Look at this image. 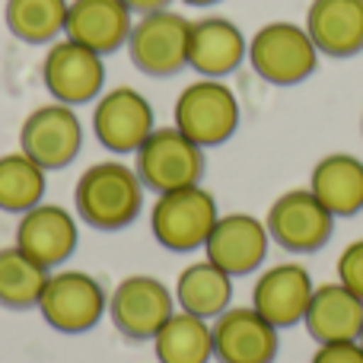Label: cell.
I'll return each mask as SVG.
<instances>
[{
  "mask_svg": "<svg viewBox=\"0 0 363 363\" xmlns=\"http://www.w3.org/2000/svg\"><path fill=\"white\" fill-rule=\"evenodd\" d=\"M144 207V182L125 163H96L77 182V213L96 230H121Z\"/></svg>",
  "mask_w": 363,
  "mask_h": 363,
  "instance_id": "obj_1",
  "label": "cell"
},
{
  "mask_svg": "<svg viewBox=\"0 0 363 363\" xmlns=\"http://www.w3.org/2000/svg\"><path fill=\"white\" fill-rule=\"evenodd\" d=\"M319 57L322 55L309 38L306 26L274 19V23H264L249 38V57L245 61L271 86H296V83L309 80L315 74Z\"/></svg>",
  "mask_w": 363,
  "mask_h": 363,
  "instance_id": "obj_2",
  "label": "cell"
},
{
  "mask_svg": "<svg viewBox=\"0 0 363 363\" xmlns=\"http://www.w3.org/2000/svg\"><path fill=\"white\" fill-rule=\"evenodd\" d=\"M176 128L198 147H220L236 134L239 128V99L223 80H201L188 83L176 99Z\"/></svg>",
  "mask_w": 363,
  "mask_h": 363,
  "instance_id": "obj_3",
  "label": "cell"
},
{
  "mask_svg": "<svg viewBox=\"0 0 363 363\" xmlns=\"http://www.w3.org/2000/svg\"><path fill=\"white\" fill-rule=\"evenodd\" d=\"M220 220L217 198L201 185L163 191L150 211V226L160 245L169 252H194L207 242L213 223Z\"/></svg>",
  "mask_w": 363,
  "mask_h": 363,
  "instance_id": "obj_4",
  "label": "cell"
},
{
  "mask_svg": "<svg viewBox=\"0 0 363 363\" xmlns=\"http://www.w3.org/2000/svg\"><path fill=\"white\" fill-rule=\"evenodd\" d=\"M264 226L271 242L287 249L290 255H313L335 236V217L309 188H290L277 194L268 207Z\"/></svg>",
  "mask_w": 363,
  "mask_h": 363,
  "instance_id": "obj_5",
  "label": "cell"
},
{
  "mask_svg": "<svg viewBox=\"0 0 363 363\" xmlns=\"http://www.w3.org/2000/svg\"><path fill=\"white\" fill-rule=\"evenodd\" d=\"M138 176L153 191L201 185L204 176V147L172 128H153V134L138 147Z\"/></svg>",
  "mask_w": 363,
  "mask_h": 363,
  "instance_id": "obj_6",
  "label": "cell"
},
{
  "mask_svg": "<svg viewBox=\"0 0 363 363\" xmlns=\"http://www.w3.org/2000/svg\"><path fill=\"white\" fill-rule=\"evenodd\" d=\"M188 35H191V23L182 13H147L131 29L128 55L140 74L176 77L182 67H188Z\"/></svg>",
  "mask_w": 363,
  "mask_h": 363,
  "instance_id": "obj_7",
  "label": "cell"
},
{
  "mask_svg": "<svg viewBox=\"0 0 363 363\" xmlns=\"http://www.w3.org/2000/svg\"><path fill=\"white\" fill-rule=\"evenodd\" d=\"M38 313L51 328L64 335L89 332L106 313V294L86 271H61L48 277L38 300Z\"/></svg>",
  "mask_w": 363,
  "mask_h": 363,
  "instance_id": "obj_8",
  "label": "cell"
},
{
  "mask_svg": "<svg viewBox=\"0 0 363 363\" xmlns=\"http://www.w3.org/2000/svg\"><path fill=\"white\" fill-rule=\"evenodd\" d=\"M176 313V296L163 281L150 274H134L115 287L108 300V315L115 328L131 341H150Z\"/></svg>",
  "mask_w": 363,
  "mask_h": 363,
  "instance_id": "obj_9",
  "label": "cell"
},
{
  "mask_svg": "<svg viewBox=\"0 0 363 363\" xmlns=\"http://www.w3.org/2000/svg\"><path fill=\"white\" fill-rule=\"evenodd\" d=\"M213 357L220 363H274L281 338L255 306H230L211 325Z\"/></svg>",
  "mask_w": 363,
  "mask_h": 363,
  "instance_id": "obj_10",
  "label": "cell"
},
{
  "mask_svg": "<svg viewBox=\"0 0 363 363\" xmlns=\"http://www.w3.org/2000/svg\"><path fill=\"white\" fill-rule=\"evenodd\" d=\"M42 80L48 93L64 106H83L99 96L106 83V64L102 55L80 42H55L48 48V57L42 64Z\"/></svg>",
  "mask_w": 363,
  "mask_h": 363,
  "instance_id": "obj_11",
  "label": "cell"
},
{
  "mask_svg": "<svg viewBox=\"0 0 363 363\" xmlns=\"http://www.w3.org/2000/svg\"><path fill=\"white\" fill-rule=\"evenodd\" d=\"M268 245L271 233L264 220L252 217V213H220L204 242V252L226 274L242 277L262 268L268 258Z\"/></svg>",
  "mask_w": 363,
  "mask_h": 363,
  "instance_id": "obj_12",
  "label": "cell"
},
{
  "mask_svg": "<svg viewBox=\"0 0 363 363\" xmlns=\"http://www.w3.org/2000/svg\"><path fill=\"white\" fill-rule=\"evenodd\" d=\"M80 144H83L80 118L64 102L35 108L23 121V131H19L23 153H29L42 169H64L80 153Z\"/></svg>",
  "mask_w": 363,
  "mask_h": 363,
  "instance_id": "obj_13",
  "label": "cell"
},
{
  "mask_svg": "<svg viewBox=\"0 0 363 363\" xmlns=\"http://www.w3.org/2000/svg\"><path fill=\"white\" fill-rule=\"evenodd\" d=\"M313 274L300 262H277L258 274L252 287V306L274 328H294L303 322L313 300Z\"/></svg>",
  "mask_w": 363,
  "mask_h": 363,
  "instance_id": "obj_14",
  "label": "cell"
},
{
  "mask_svg": "<svg viewBox=\"0 0 363 363\" xmlns=\"http://www.w3.org/2000/svg\"><path fill=\"white\" fill-rule=\"evenodd\" d=\"M93 131L112 153H138L153 134V106L131 86L108 89L93 112Z\"/></svg>",
  "mask_w": 363,
  "mask_h": 363,
  "instance_id": "obj_15",
  "label": "cell"
},
{
  "mask_svg": "<svg viewBox=\"0 0 363 363\" xmlns=\"http://www.w3.org/2000/svg\"><path fill=\"white\" fill-rule=\"evenodd\" d=\"M249 57V38L242 35L233 19L226 16H201L191 23L188 35V67L201 77L223 80Z\"/></svg>",
  "mask_w": 363,
  "mask_h": 363,
  "instance_id": "obj_16",
  "label": "cell"
},
{
  "mask_svg": "<svg viewBox=\"0 0 363 363\" xmlns=\"http://www.w3.org/2000/svg\"><path fill=\"white\" fill-rule=\"evenodd\" d=\"M303 325L315 345L357 341L363 332V300L341 281L315 284Z\"/></svg>",
  "mask_w": 363,
  "mask_h": 363,
  "instance_id": "obj_17",
  "label": "cell"
},
{
  "mask_svg": "<svg viewBox=\"0 0 363 363\" xmlns=\"http://www.w3.org/2000/svg\"><path fill=\"white\" fill-rule=\"evenodd\" d=\"M16 245L38 262L42 268L67 262L77 249V223L70 211L57 204H35L19 217L16 226Z\"/></svg>",
  "mask_w": 363,
  "mask_h": 363,
  "instance_id": "obj_18",
  "label": "cell"
},
{
  "mask_svg": "<svg viewBox=\"0 0 363 363\" xmlns=\"http://www.w3.org/2000/svg\"><path fill=\"white\" fill-rule=\"evenodd\" d=\"M131 10L125 0H74L67 6V32L70 42L93 48L96 55H112L131 38Z\"/></svg>",
  "mask_w": 363,
  "mask_h": 363,
  "instance_id": "obj_19",
  "label": "cell"
},
{
  "mask_svg": "<svg viewBox=\"0 0 363 363\" xmlns=\"http://www.w3.org/2000/svg\"><path fill=\"white\" fill-rule=\"evenodd\" d=\"M303 26L325 57H354L363 51V0H313Z\"/></svg>",
  "mask_w": 363,
  "mask_h": 363,
  "instance_id": "obj_20",
  "label": "cell"
},
{
  "mask_svg": "<svg viewBox=\"0 0 363 363\" xmlns=\"http://www.w3.org/2000/svg\"><path fill=\"white\" fill-rule=\"evenodd\" d=\"M309 191L332 217H357L363 211V160L354 153H325L309 172Z\"/></svg>",
  "mask_w": 363,
  "mask_h": 363,
  "instance_id": "obj_21",
  "label": "cell"
},
{
  "mask_svg": "<svg viewBox=\"0 0 363 363\" xmlns=\"http://www.w3.org/2000/svg\"><path fill=\"white\" fill-rule=\"evenodd\" d=\"M176 303L182 313H191L198 319H217L233 303V274L204 258L188 264L176 281Z\"/></svg>",
  "mask_w": 363,
  "mask_h": 363,
  "instance_id": "obj_22",
  "label": "cell"
},
{
  "mask_svg": "<svg viewBox=\"0 0 363 363\" xmlns=\"http://www.w3.org/2000/svg\"><path fill=\"white\" fill-rule=\"evenodd\" d=\"M160 363H207L213 357V332L207 319L191 313H172L153 338Z\"/></svg>",
  "mask_w": 363,
  "mask_h": 363,
  "instance_id": "obj_23",
  "label": "cell"
},
{
  "mask_svg": "<svg viewBox=\"0 0 363 363\" xmlns=\"http://www.w3.org/2000/svg\"><path fill=\"white\" fill-rule=\"evenodd\" d=\"M45 284H48V268L32 262L19 245L0 249V306L6 309L38 306Z\"/></svg>",
  "mask_w": 363,
  "mask_h": 363,
  "instance_id": "obj_24",
  "label": "cell"
},
{
  "mask_svg": "<svg viewBox=\"0 0 363 363\" xmlns=\"http://www.w3.org/2000/svg\"><path fill=\"white\" fill-rule=\"evenodd\" d=\"M67 0H6V29L29 45H45L64 32Z\"/></svg>",
  "mask_w": 363,
  "mask_h": 363,
  "instance_id": "obj_25",
  "label": "cell"
},
{
  "mask_svg": "<svg viewBox=\"0 0 363 363\" xmlns=\"http://www.w3.org/2000/svg\"><path fill=\"white\" fill-rule=\"evenodd\" d=\"M45 194V169L29 153H6L0 157V211L26 213L42 204Z\"/></svg>",
  "mask_w": 363,
  "mask_h": 363,
  "instance_id": "obj_26",
  "label": "cell"
},
{
  "mask_svg": "<svg viewBox=\"0 0 363 363\" xmlns=\"http://www.w3.org/2000/svg\"><path fill=\"white\" fill-rule=\"evenodd\" d=\"M335 271H338V281L345 284V287H351L363 300V236L351 239V242L341 249Z\"/></svg>",
  "mask_w": 363,
  "mask_h": 363,
  "instance_id": "obj_27",
  "label": "cell"
},
{
  "mask_svg": "<svg viewBox=\"0 0 363 363\" xmlns=\"http://www.w3.org/2000/svg\"><path fill=\"white\" fill-rule=\"evenodd\" d=\"M309 363H363V345L360 341H332V345H319Z\"/></svg>",
  "mask_w": 363,
  "mask_h": 363,
  "instance_id": "obj_28",
  "label": "cell"
},
{
  "mask_svg": "<svg viewBox=\"0 0 363 363\" xmlns=\"http://www.w3.org/2000/svg\"><path fill=\"white\" fill-rule=\"evenodd\" d=\"M128 10L131 13H140V16H147V13H157V10H169L172 0H125Z\"/></svg>",
  "mask_w": 363,
  "mask_h": 363,
  "instance_id": "obj_29",
  "label": "cell"
},
{
  "mask_svg": "<svg viewBox=\"0 0 363 363\" xmlns=\"http://www.w3.org/2000/svg\"><path fill=\"white\" fill-rule=\"evenodd\" d=\"M182 4H188V6H213V4H220V0H182Z\"/></svg>",
  "mask_w": 363,
  "mask_h": 363,
  "instance_id": "obj_30",
  "label": "cell"
},
{
  "mask_svg": "<svg viewBox=\"0 0 363 363\" xmlns=\"http://www.w3.org/2000/svg\"><path fill=\"white\" fill-rule=\"evenodd\" d=\"M360 134H363V115H360Z\"/></svg>",
  "mask_w": 363,
  "mask_h": 363,
  "instance_id": "obj_31",
  "label": "cell"
},
{
  "mask_svg": "<svg viewBox=\"0 0 363 363\" xmlns=\"http://www.w3.org/2000/svg\"><path fill=\"white\" fill-rule=\"evenodd\" d=\"M357 341H360V345H363V332H360V338H357Z\"/></svg>",
  "mask_w": 363,
  "mask_h": 363,
  "instance_id": "obj_32",
  "label": "cell"
}]
</instances>
